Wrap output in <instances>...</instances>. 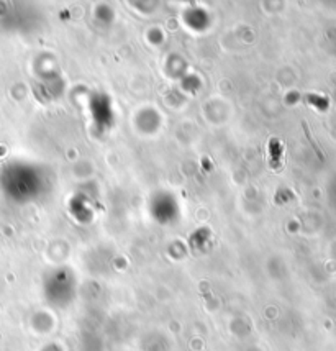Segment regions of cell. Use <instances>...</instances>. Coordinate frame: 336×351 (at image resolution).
Here are the masks:
<instances>
[{
    "instance_id": "1",
    "label": "cell",
    "mask_w": 336,
    "mask_h": 351,
    "mask_svg": "<svg viewBox=\"0 0 336 351\" xmlns=\"http://www.w3.org/2000/svg\"><path fill=\"white\" fill-rule=\"evenodd\" d=\"M302 125H304V132H305V135H307V138H309V141H310V145L313 146V149H315V153L318 154V156L322 158L323 160V154H322V152H320V148H318V145L315 143L313 141V138H312V135H310V130H309V125H307L305 122H302Z\"/></svg>"
}]
</instances>
